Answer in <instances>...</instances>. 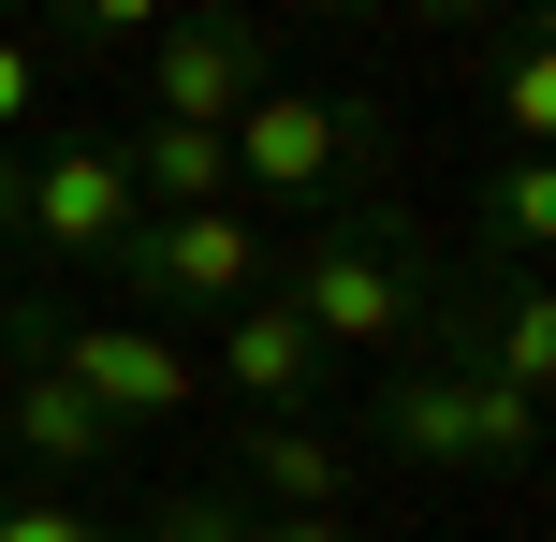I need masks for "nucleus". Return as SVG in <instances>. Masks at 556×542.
<instances>
[{"label":"nucleus","mask_w":556,"mask_h":542,"mask_svg":"<svg viewBox=\"0 0 556 542\" xmlns=\"http://www.w3.org/2000/svg\"><path fill=\"white\" fill-rule=\"evenodd\" d=\"M264 293L337 352V367H395V352L425 338V308H440V250H425V235L395 220V191H381V205H337V220H307L293 250L264 264Z\"/></svg>","instance_id":"f257e3e1"},{"label":"nucleus","mask_w":556,"mask_h":542,"mask_svg":"<svg viewBox=\"0 0 556 542\" xmlns=\"http://www.w3.org/2000/svg\"><path fill=\"white\" fill-rule=\"evenodd\" d=\"M0 367H59L88 411H103L117 440L132 426H176V411L205 396V367L162 338V323H117V308H74L59 279H15L0 293Z\"/></svg>","instance_id":"f03ea898"},{"label":"nucleus","mask_w":556,"mask_h":542,"mask_svg":"<svg viewBox=\"0 0 556 542\" xmlns=\"http://www.w3.org/2000/svg\"><path fill=\"white\" fill-rule=\"evenodd\" d=\"M381 147H395V117L366 103V88L264 74L250 103H235V191H278V205H307V220H337V205H381Z\"/></svg>","instance_id":"7ed1b4c3"},{"label":"nucleus","mask_w":556,"mask_h":542,"mask_svg":"<svg viewBox=\"0 0 556 542\" xmlns=\"http://www.w3.org/2000/svg\"><path fill=\"white\" fill-rule=\"evenodd\" d=\"M337 411H352V440H381L395 469H528L542 455V411L528 396H498V381H469V367H425V352L366 367Z\"/></svg>","instance_id":"20e7f679"},{"label":"nucleus","mask_w":556,"mask_h":542,"mask_svg":"<svg viewBox=\"0 0 556 542\" xmlns=\"http://www.w3.org/2000/svg\"><path fill=\"white\" fill-rule=\"evenodd\" d=\"M264 235H250V205H176V220H132L103 250V279H117V308L132 323H220V308H250L264 293Z\"/></svg>","instance_id":"39448f33"},{"label":"nucleus","mask_w":556,"mask_h":542,"mask_svg":"<svg viewBox=\"0 0 556 542\" xmlns=\"http://www.w3.org/2000/svg\"><path fill=\"white\" fill-rule=\"evenodd\" d=\"M132 176H117V133H15V250L59 264V279H103V250L132 235Z\"/></svg>","instance_id":"423d86ee"},{"label":"nucleus","mask_w":556,"mask_h":542,"mask_svg":"<svg viewBox=\"0 0 556 542\" xmlns=\"http://www.w3.org/2000/svg\"><path fill=\"white\" fill-rule=\"evenodd\" d=\"M425 367H469V381H498V396H556V308H542V279H469V264H440V308H425Z\"/></svg>","instance_id":"0eeeda50"},{"label":"nucleus","mask_w":556,"mask_h":542,"mask_svg":"<svg viewBox=\"0 0 556 542\" xmlns=\"http://www.w3.org/2000/svg\"><path fill=\"white\" fill-rule=\"evenodd\" d=\"M191 367H205V396H250V426H323V411L352 396V367H337V352L307 338V323L278 308V293H250V308H220Z\"/></svg>","instance_id":"6e6552de"},{"label":"nucleus","mask_w":556,"mask_h":542,"mask_svg":"<svg viewBox=\"0 0 556 542\" xmlns=\"http://www.w3.org/2000/svg\"><path fill=\"white\" fill-rule=\"evenodd\" d=\"M132 59H147V117H191V133H235V103L278 74V45L235 15V0H176Z\"/></svg>","instance_id":"1a4fd4ad"},{"label":"nucleus","mask_w":556,"mask_h":542,"mask_svg":"<svg viewBox=\"0 0 556 542\" xmlns=\"http://www.w3.org/2000/svg\"><path fill=\"white\" fill-rule=\"evenodd\" d=\"M0 455H15L29 484H59V499L117 484V426H103L59 367H0Z\"/></svg>","instance_id":"9d476101"},{"label":"nucleus","mask_w":556,"mask_h":542,"mask_svg":"<svg viewBox=\"0 0 556 542\" xmlns=\"http://www.w3.org/2000/svg\"><path fill=\"white\" fill-rule=\"evenodd\" d=\"M250 514H352V440L337 426H235V469H220Z\"/></svg>","instance_id":"9b49d317"},{"label":"nucleus","mask_w":556,"mask_h":542,"mask_svg":"<svg viewBox=\"0 0 556 542\" xmlns=\"http://www.w3.org/2000/svg\"><path fill=\"white\" fill-rule=\"evenodd\" d=\"M117 176H132L147 220H176V205H235V133H191V117H117Z\"/></svg>","instance_id":"f8f14e48"},{"label":"nucleus","mask_w":556,"mask_h":542,"mask_svg":"<svg viewBox=\"0 0 556 542\" xmlns=\"http://www.w3.org/2000/svg\"><path fill=\"white\" fill-rule=\"evenodd\" d=\"M542 235H556V176L498 147L469 191V279H542Z\"/></svg>","instance_id":"ddd939ff"},{"label":"nucleus","mask_w":556,"mask_h":542,"mask_svg":"<svg viewBox=\"0 0 556 542\" xmlns=\"http://www.w3.org/2000/svg\"><path fill=\"white\" fill-rule=\"evenodd\" d=\"M483 45H498V147H513V162H542V117H556V59H542V0H528V15H498V29H483Z\"/></svg>","instance_id":"4468645a"},{"label":"nucleus","mask_w":556,"mask_h":542,"mask_svg":"<svg viewBox=\"0 0 556 542\" xmlns=\"http://www.w3.org/2000/svg\"><path fill=\"white\" fill-rule=\"evenodd\" d=\"M117 528H132V542H250V499H235V484H162V499H132Z\"/></svg>","instance_id":"2eb2a0df"},{"label":"nucleus","mask_w":556,"mask_h":542,"mask_svg":"<svg viewBox=\"0 0 556 542\" xmlns=\"http://www.w3.org/2000/svg\"><path fill=\"white\" fill-rule=\"evenodd\" d=\"M0 542H132V528L88 514V499H59V484H0Z\"/></svg>","instance_id":"dca6fc26"},{"label":"nucleus","mask_w":556,"mask_h":542,"mask_svg":"<svg viewBox=\"0 0 556 542\" xmlns=\"http://www.w3.org/2000/svg\"><path fill=\"white\" fill-rule=\"evenodd\" d=\"M162 15H176V0H45V29H59V45H103V59H117V45H147Z\"/></svg>","instance_id":"f3484780"},{"label":"nucleus","mask_w":556,"mask_h":542,"mask_svg":"<svg viewBox=\"0 0 556 542\" xmlns=\"http://www.w3.org/2000/svg\"><path fill=\"white\" fill-rule=\"evenodd\" d=\"M29 103H45V74H29V45H15V29H0V147L29 133Z\"/></svg>","instance_id":"a211bd4d"},{"label":"nucleus","mask_w":556,"mask_h":542,"mask_svg":"<svg viewBox=\"0 0 556 542\" xmlns=\"http://www.w3.org/2000/svg\"><path fill=\"white\" fill-rule=\"evenodd\" d=\"M410 29H498V15H528V0H395Z\"/></svg>","instance_id":"6ab92c4d"},{"label":"nucleus","mask_w":556,"mask_h":542,"mask_svg":"<svg viewBox=\"0 0 556 542\" xmlns=\"http://www.w3.org/2000/svg\"><path fill=\"white\" fill-rule=\"evenodd\" d=\"M250 542H366L352 514H250Z\"/></svg>","instance_id":"aec40b11"},{"label":"nucleus","mask_w":556,"mask_h":542,"mask_svg":"<svg viewBox=\"0 0 556 542\" xmlns=\"http://www.w3.org/2000/svg\"><path fill=\"white\" fill-rule=\"evenodd\" d=\"M0 250H15V147H0Z\"/></svg>","instance_id":"412c9836"},{"label":"nucleus","mask_w":556,"mask_h":542,"mask_svg":"<svg viewBox=\"0 0 556 542\" xmlns=\"http://www.w3.org/2000/svg\"><path fill=\"white\" fill-rule=\"evenodd\" d=\"M293 15H366V0H293Z\"/></svg>","instance_id":"4be33fe9"},{"label":"nucleus","mask_w":556,"mask_h":542,"mask_svg":"<svg viewBox=\"0 0 556 542\" xmlns=\"http://www.w3.org/2000/svg\"><path fill=\"white\" fill-rule=\"evenodd\" d=\"M15 15H45V0H0V29H15Z\"/></svg>","instance_id":"5701e85b"}]
</instances>
